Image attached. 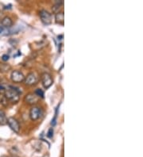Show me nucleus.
Here are the masks:
<instances>
[{"mask_svg": "<svg viewBox=\"0 0 143 157\" xmlns=\"http://www.w3.org/2000/svg\"><path fill=\"white\" fill-rule=\"evenodd\" d=\"M21 93L22 91H20L19 90H18V88L12 86H9L8 88H5V90H4V95L7 99V101H10L11 103H17L19 101Z\"/></svg>", "mask_w": 143, "mask_h": 157, "instance_id": "f257e3e1", "label": "nucleus"}, {"mask_svg": "<svg viewBox=\"0 0 143 157\" xmlns=\"http://www.w3.org/2000/svg\"><path fill=\"white\" fill-rule=\"evenodd\" d=\"M41 79H42V85L46 89L50 88V86H52L53 82H54V79H53V77L50 75V73L44 72L42 74V76H41Z\"/></svg>", "mask_w": 143, "mask_h": 157, "instance_id": "f03ea898", "label": "nucleus"}, {"mask_svg": "<svg viewBox=\"0 0 143 157\" xmlns=\"http://www.w3.org/2000/svg\"><path fill=\"white\" fill-rule=\"evenodd\" d=\"M39 15H40L42 23H44L45 25H50L52 23V15L49 11L46 10H42L39 13Z\"/></svg>", "mask_w": 143, "mask_h": 157, "instance_id": "7ed1b4c3", "label": "nucleus"}, {"mask_svg": "<svg viewBox=\"0 0 143 157\" xmlns=\"http://www.w3.org/2000/svg\"><path fill=\"white\" fill-rule=\"evenodd\" d=\"M42 115V109L38 106H34L30 111V117L32 121H37L40 118Z\"/></svg>", "mask_w": 143, "mask_h": 157, "instance_id": "20e7f679", "label": "nucleus"}, {"mask_svg": "<svg viewBox=\"0 0 143 157\" xmlns=\"http://www.w3.org/2000/svg\"><path fill=\"white\" fill-rule=\"evenodd\" d=\"M38 78L37 77V75H35L34 73H29L27 76L25 77V79H24V82L25 84L27 86H34L38 82Z\"/></svg>", "mask_w": 143, "mask_h": 157, "instance_id": "39448f33", "label": "nucleus"}, {"mask_svg": "<svg viewBox=\"0 0 143 157\" xmlns=\"http://www.w3.org/2000/svg\"><path fill=\"white\" fill-rule=\"evenodd\" d=\"M7 124L14 132L18 133L19 130H20V124L17 119H15L14 117H9L7 119Z\"/></svg>", "mask_w": 143, "mask_h": 157, "instance_id": "423d86ee", "label": "nucleus"}, {"mask_svg": "<svg viewBox=\"0 0 143 157\" xmlns=\"http://www.w3.org/2000/svg\"><path fill=\"white\" fill-rule=\"evenodd\" d=\"M10 78L14 82H21L24 81L25 79V76L22 74V72L18 71V70H14L11 72L10 75Z\"/></svg>", "mask_w": 143, "mask_h": 157, "instance_id": "0eeeda50", "label": "nucleus"}, {"mask_svg": "<svg viewBox=\"0 0 143 157\" xmlns=\"http://www.w3.org/2000/svg\"><path fill=\"white\" fill-rule=\"evenodd\" d=\"M39 98H40L34 93H30V94L26 95L25 101H26V103L30 104V105H34V104H36L38 102Z\"/></svg>", "mask_w": 143, "mask_h": 157, "instance_id": "6e6552de", "label": "nucleus"}, {"mask_svg": "<svg viewBox=\"0 0 143 157\" xmlns=\"http://www.w3.org/2000/svg\"><path fill=\"white\" fill-rule=\"evenodd\" d=\"M55 21L59 25H64L65 22V13L63 11H60L55 14Z\"/></svg>", "mask_w": 143, "mask_h": 157, "instance_id": "1a4fd4ad", "label": "nucleus"}, {"mask_svg": "<svg viewBox=\"0 0 143 157\" xmlns=\"http://www.w3.org/2000/svg\"><path fill=\"white\" fill-rule=\"evenodd\" d=\"M2 25L3 28H10L13 25V21L10 17H4L2 19Z\"/></svg>", "mask_w": 143, "mask_h": 157, "instance_id": "9d476101", "label": "nucleus"}, {"mask_svg": "<svg viewBox=\"0 0 143 157\" xmlns=\"http://www.w3.org/2000/svg\"><path fill=\"white\" fill-rule=\"evenodd\" d=\"M63 4H64V2L62 1V0L60 1V2H56V3L54 4V6L52 7V10H53L54 13H57L58 12H60V10H61V6H63Z\"/></svg>", "mask_w": 143, "mask_h": 157, "instance_id": "9b49d317", "label": "nucleus"}, {"mask_svg": "<svg viewBox=\"0 0 143 157\" xmlns=\"http://www.w3.org/2000/svg\"><path fill=\"white\" fill-rule=\"evenodd\" d=\"M6 124H7V117L6 116V113L2 109H0V124L4 125Z\"/></svg>", "mask_w": 143, "mask_h": 157, "instance_id": "f8f14e48", "label": "nucleus"}, {"mask_svg": "<svg viewBox=\"0 0 143 157\" xmlns=\"http://www.w3.org/2000/svg\"><path fill=\"white\" fill-rule=\"evenodd\" d=\"M11 69V67L7 63H0V72H6Z\"/></svg>", "mask_w": 143, "mask_h": 157, "instance_id": "ddd939ff", "label": "nucleus"}, {"mask_svg": "<svg viewBox=\"0 0 143 157\" xmlns=\"http://www.w3.org/2000/svg\"><path fill=\"white\" fill-rule=\"evenodd\" d=\"M0 104L4 105V106H6L8 104L7 99L6 98L4 94H2V93H0Z\"/></svg>", "mask_w": 143, "mask_h": 157, "instance_id": "4468645a", "label": "nucleus"}, {"mask_svg": "<svg viewBox=\"0 0 143 157\" xmlns=\"http://www.w3.org/2000/svg\"><path fill=\"white\" fill-rule=\"evenodd\" d=\"M34 94H36L38 97H39V98H44V96H45V93L44 91L42 90V89H37L36 90H35L34 92Z\"/></svg>", "mask_w": 143, "mask_h": 157, "instance_id": "2eb2a0df", "label": "nucleus"}, {"mask_svg": "<svg viewBox=\"0 0 143 157\" xmlns=\"http://www.w3.org/2000/svg\"><path fill=\"white\" fill-rule=\"evenodd\" d=\"M58 107H59V106H58ZM58 107H57V109H56L55 116H54V118H53V120H52L51 124H52V125H53V126L56 125V124H57V113H58Z\"/></svg>", "mask_w": 143, "mask_h": 157, "instance_id": "dca6fc26", "label": "nucleus"}, {"mask_svg": "<svg viewBox=\"0 0 143 157\" xmlns=\"http://www.w3.org/2000/svg\"><path fill=\"white\" fill-rule=\"evenodd\" d=\"M53 136H54V128H50V129H49V132H48L47 133V136L49 138H52L53 137Z\"/></svg>", "mask_w": 143, "mask_h": 157, "instance_id": "f3484780", "label": "nucleus"}, {"mask_svg": "<svg viewBox=\"0 0 143 157\" xmlns=\"http://www.w3.org/2000/svg\"><path fill=\"white\" fill-rule=\"evenodd\" d=\"M9 59H10L9 55L4 54V55H2V60H3V61H7V60Z\"/></svg>", "mask_w": 143, "mask_h": 157, "instance_id": "a211bd4d", "label": "nucleus"}, {"mask_svg": "<svg viewBox=\"0 0 143 157\" xmlns=\"http://www.w3.org/2000/svg\"><path fill=\"white\" fill-rule=\"evenodd\" d=\"M5 31V28H3L2 26H0V33H2Z\"/></svg>", "mask_w": 143, "mask_h": 157, "instance_id": "6ab92c4d", "label": "nucleus"}, {"mask_svg": "<svg viewBox=\"0 0 143 157\" xmlns=\"http://www.w3.org/2000/svg\"><path fill=\"white\" fill-rule=\"evenodd\" d=\"M9 157H18V156H17V155H10V156Z\"/></svg>", "mask_w": 143, "mask_h": 157, "instance_id": "aec40b11", "label": "nucleus"}]
</instances>
